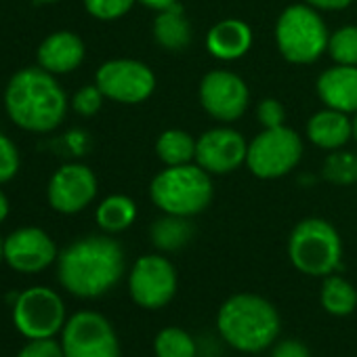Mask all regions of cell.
<instances>
[{"mask_svg": "<svg viewBox=\"0 0 357 357\" xmlns=\"http://www.w3.org/2000/svg\"><path fill=\"white\" fill-rule=\"evenodd\" d=\"M124 273L122 246L105 236H89L70 244L57 261L61 286L80 298L109 292Z\"/></svg>", "mask_w": 357, "mask_h": 357, "instance_id": "cell-1", "label": "cell"}, {"mask_svg": "<svg viewBox=\"0 0 357 357\" xmlns=\"http://www.w3.org/2000/svg\"><path fill=\"white\" fill-rule=\"evenodd\" d=\"M5 105L11 120L32 132L57 128L68 112V99L51 72L43 68L20 70L7 84Z\"/></svg>", "mask_w": 357, "mask_h": 357, "instance_id": "cell-2", "label": "cell"}, {"mask_svg": "<svg viewBox=\"0 0 357 357\" xmlns=\"http://www.w3.org/2000/svg\"><path fill=\"white\" fill-rule=\"evenodd\" d=\"M280 326L278 309L267 298L250 292L229 296L217 313V328L223 340L242 353H261L271 347Z\"/></svg>", "mask_w": 357, "mask_h": 357, "instance_id": "cell-3", "label": "cell"}, {"mask_svg": "<svg viewBox=\"0 0 357 357\" xmlns=\"http://www.w3.org/2000/svg\"><path fill=\"white\" fill-rule=\"evenodd\" d=\"M149 196L166 215L194 217L213 200L211 172H206L200 164L166 166V170L153 176Z\"/></svg>", "mask_w": 357, "mask_h": 357, "instance_id": "cell-4", "label": "cell"}, {"mask_svg": "<svg viewBox=\"0 0 357 357\" xmlns=\"http://www.w3.org/2000/svg\"><path fill=\"white\" fill-rule=\"evenodd\" d=\"M288 257L301 273L326 278L340 265L342 242L334 225L311 217L292 229L288 240Z\"/></svg>", "mask_w": 357, "mask_h": 357, "instance_id": "cell-5", "label": "cell"}, {"mask_svg": "<svg viewBox=\"0 0 357 357\" xmlns=\"http://www.w3.org/2000/svg\"><path fill=\"white\" fill-rule=\"evenodd\" d=\"M328 28L317 9L292 5L282 11L275 24V43L282 57L290 63H313L328 49Z\"/></svg>", "mask_w": 357, "mask_h": 357, "instance_id": "cell-6", "label": "cell"}, {"mask_svg": "<svg viewBox=\"0 0 357 357\" xmlns=\"http://www.w3.org/2000/svg\"><path fill=\"white\" fill-rule=\"evenodd\" d=\"M303 158V139L284 126L265 128L248 143L246 164L259 178H278L290 172Z\"/></svg>", "mask_w": 357, "mask_h": 357, "instance_id": "cell-7", "label": "cell"}, {"mask_svg": "<svg viewBox=\"0 0 357 357\" xmlns=\"http://www.w3.org/2000/svg\"><path fill=\"white\" fill-rule=\"evenodd\" d=\"M13 321L15 328L30 340L53 338L66 326V305L55 290L34 286L17 296Z\"/></svg>", "mask_w": 357, "mask_h": 357, "instance_id": "cell-8", "label": "cell"}, {"mask_svg": "<svg viewBox=\"0 0 357 357\" xmlns=\"http://www.w3.org/2000/svg\"><path fill=\"white\" fill-rule=\"evenodd\" d=\"M61 349L66 357H120L114 326L95 311H78L66 321Z\"/></svg>", "mask_w": 357, "mask_h": 357, "instance_id": "cell-9", "label": "cell"}, {"mask_svg": "<svg viewBox=\"0 0 357 357\" xmlns=\"http://www.w3.org/2000/svg\"><path fill=\"white\" fill-rule=\"evenodd\" d=\"M128 292L139 307L162 309L176 292V271L172 263L162 255L141 257L130 269Z\"/></svg>", "mask_w": 357, "mask_h": 357, "instance_id": "cell-10", "label": "cell"}, {"mask_svg": "<svg viewBox=\"0 0 357 357\" xmlns=\"http://www.w3.org/2000/svg\"><path fill=\"white\" fill-rule=\"evenodd\" d=\"M95 84L107 99L118 103H141L155 89L153 72L135 59H112L97 70Z\"/></svg>", "mask_w": 357, "mask_h": 357, "instance_id": "cell-11", "label": "cell"}, {"mask_svg": "<svg viewBox=\"0 0 357 357\" xmlns=\"http://www.w3.org/2000/svg\"><path fill=\"white\" fill-rule=\"evenodd\" d=\"M246 82L227 70H213L200 82V103L217 120L234 122L248 107Z\"/></svg>", "mask_w": 357, "mask_h": 357, "instance_id": "cell-12", "label": "cell"}, {"mask_svg": "<svg viewBox=\"0 0 357 357\" xmlns=\"http://www.w3.org/2000/svg\"><path fill=\"white\" fill-rule=\"evenodd\" d=\"M47 196L57 213H80L97 196V178L84 164H66L51 176Z\"/></svg>", "mask_w": 357, "mask_h": 357, "instance_id": "cell-13", "label": "cell"}, {"mask_svg": "<svg viewBox=\"0 0 357 357\" xmlns=\"http://www.w3.org/2000/svg\"><path fill=\"white\" fill-rule=\"evenodd\" d=\"M248 143L234 128H211L196 141V162L211 174H229L246 162Z\"/></svg>", "mask_w": 357, "mask_h": 357, "instance_id": "cell-14", "label": "cell"}, {"mask_svg": "<svg viewBox=\"0 0 357 357\" xmlns=\"http://www.w3.org/2000/svg\"><path fill=\"white\" fill-rule=\"evenodd\" d=\"M57 259V246L47 231L22 227L5 240V261L22 273H38Z\"/></svg>", "mask_w": 357, "mask_h": 357, "instance_id": "cell-15", "label": "cell"}, {"mask_svg": "<svg viewBox=\"0 0 357 357\" xmlns=\"http://www.w3.org/2000/svg\"><path fill=\"white\" fill-rule=\"evenodd\" d=\"M317 95L326 107L357 114V66H334L317 78Z\"/></svg>", "mask_w": 357, "mask_h": 357, "instance_id": "cell-16", "label": "cell"}, {"mask_svg": "<svg viewBox=\"0 0 357 357\" xmlns=\"http://www.w3.org/2000/svg\"><path fill=\"white\" fill-rule=\"evenodd\" d=\"M84 59V43L74 32H55L38 47V63L51 74H70Z\"/></svg>", "mask_w": 357, "mask_h": 357, "instance_id": "cell-17", "label": "cell"}, {"mask_svg": "<svg viewBox=\"0 0 357 357\" xmlns=\"http://www.w3.org/2000/svg\"><path fill=\"white\" fill-rule=\"evenodd\" d=\"M252 47V30L242 20H223L215 24L206 36V49L215 59L236 61Z\"/></svg>", "mask_w": 357, "mask_h": 357, "instance_id": "cell-18", "label": "cell"}, {"mask_svg": "<svg viewBox=\"0 0 357 357\" xmlns=\"http://www.w3.org/2000/svg\"><path fill=\"white\" fill-rule=\"evenodd\" d=\"M307 137L321 149H340L353 137V120L344 112L326 107L313 114L307 122Z\"/></svg>", "mask_w": 357, "mask_h": 357, "instance_id": "cell-19", "label": "cell"}, {"mask_svg": "<svg viewBox=\"0 0 357 357\" xmlns=\"http://www.w3.org/2000/svg\"><path fill=\"white\" fill-rule=\"evenodd\" d=\"M153 36L158 45L166 51H183L192 43V26L183 13V7L174 3L162 11H158V17L153 22Z\"/></svg>", "mask_w": 357, "mask_h": 357, "instance_id": "cell-20", "label": "cell"}, {"mask_svg": "<svg viewBox=\"0 0 357 357\" xmlns=\"http://www.w3.org/2000/svg\"><path fill=\"white\" fill-rule=\"evenodd\" d=\"M192 236H194V225L190 223V217H176L166 213L149 229V238L153 246L164 252H174L178 248H183L192 240Z\"/></svg>", "mask_w": 357, "mask_h": 357, "instance_id": "cell-21", "label": "cell"}, {"mask_svg": "<svg viewBox=\"0 0 357 357\" xmlns=\"http://www.w3.org/2000/svg\"><path fill=\"white\" fill-rule=\"evenodd\" d=\"M155 153L166 166H183L196 160V141L190 132L170 128L155 141Z\"/></svg>", "mask_w": 357, "mask_h": 357, "instance_id": "cell-22", "label": "cell"}, {"mask_svg": "<svg viewBox=\"0 0 357 357\" xmlns=\"http://www.w3.org/2000/svg\"><path fill=\"white\" fill-rule=\"evenodd\" d=\"M321 307L334 317H347L357 307V290L340 275H326L319 292Z\"/></svg>", "mask_w": 357, "mask_h": 357, "instance_id": "cell-23", "label": "cell"}, {"mask_svg": "<svg viewBox=\"0 0 357 357\" xmlns=\"http://www.w3.org/2000/svg\"><path fill=\"white\" fill-rule=\"evenodd\" d=\"M97 225L107 234L124 231L137 219V206L128 196H109L97 206Z\"/></svg>", "mask_w": 357, "mask_h": 357, "instance_id": "cell-24", "label": "cell"}, {"mask_svg": "<svg viewBox=\"0 0 357 357\" xmlns=\"http://www.w3.org/2000/svg\"><path fill=\"white\" fill-rule=\"evenodd\" d=\"M155 357H196L198 347L192 334L178 326L162 328L153 340Z\"/></svg>", "mask_w": 357, "mask_h": 357, "instance_id": "cell-25", "label": "cell"}, {"mask_svg": "<svg viewBox=\"0 0 357 357\" xmlns=\"http://www.w3.org/2000/svg\"><path fill=\"white\" fill-rule=\"evenodd\" d=\"M321 174L326 181L338 188H349L357 183V153L334 149L321 166Z\"/></svg>", "mask_w": 357, "mask_h": 357, "instance_id": "cell-26", "label": "cell"}, {"mask_svg": "<svg viewBox=\"0 0 357 357\" xmlns=\"http://www.w3.org/2000/svg\"><path fill=\"white\" fill-rule=\"evenodd\" d=\"M328 53L338 66H357V26H344L330 34Z\"/></svg>", "mask_w": 357, "mask_h": 357, "instance_id": "cell-27", "label": "cell"}, {"mask_svg": "<svg viewBox=\"0 0 357 357\" xmlns=\"http://www.w3.org/2000/svg\"><path fill=\"white\" fill-rule=\"evenodd\" d=\"M135 5V0H84L86 11L101 22H114L126 15Z\"/></svg>", "mask_w": 357, "mask_h": 357, "instance_id": "cell-28", "label": "cell"}, {"mask_svg": "<svg viewBox=\"0 0 357 357\" xmlns=\"http://www.w3.org/2000/svg\"><path fill=\"white\" fill-rule=\"evenodd\" d=\"M103 93L97 84H91V86H82L74 99H72V107L80 114V116H93L101 109V103H103Z\"/></svg>", "mask_w": 357, "mask_h": 357, "instance_id": "cell-29", "label": "cell"}, {"mask_svg": "<svg viewBox=\"0 0 357 357\" xmlns=\"http://www.w3.org/2000/svg\"><path fill=\"white\" fill-rule=\"evenodd\" d=\"M20 170V153L17 147L0 132V183L13 178Z\"/></svg>", "mask_w": 357, "mask_h": 357, "instance_id": "cell-30", "label": "cell"}, {"mask_svg": "<svg viewBox=\"0 0 357 357\" xmlns=\"http://www.w3.org/2000/svg\"><path fill=\"white\" fill-rule=\"evenodd\" d=\"M257 116H259V122L263 124V128H278V126H284V120H286V109L284 105L278 101V99H263L257 107Z\"/></svg>", "mask_w": 357, "mask_h": 357, "instance_id": "cell-31", "label": "cell"}, {"mask_svg": "<svg viewBox=\"0 0 357 357\" xmlns=\"http://www.w3.org/2000/svg\"><path fill=\"white\" fill-rule=\"evenodd\" d=\"M17 357H66L63 349L57 340L53 338H34L32 342H28Z\"/></svg>", "mask_w": 357, "mask_h": 357, "instance_id": "cell-32", "label": "cell"}, {"mask_svg": "<svg viewBox=\"0 0 357 357\" xmlns=\"http://www.w3.org/2000/svg\"><path fill=\"white\" fill-rule=\"evenodd\" d=\"M271 357H311V353H309L305 342L288 338V340H282L273 347Z\"/></svg>", "mask_w": 357, "mask_h": 357, "instance_id": "cell-33", "label": "cell"}, {"mask_svg": "<svg viewBox=\"0 0 357 357\" xmlns=\"http://www.w3.org/2000/svg\"><path fill=\"white\" fill-rule=\"evenodd\" d=\"M305 3L313 9H321V11H340L347 9L353 0H305Z\"/></svg>", "mask_w": 357, "mask_h": 357, "instance_id": "cell-34", "label": "cell"}, {"mask_svg": "<svg viewBox=\"0 0 357 357\" xmlns=\"http://www.w3.org/2000/svg\"><path fill=\"white\" fill-rule=\"evenodd\" d=\"M141 5H145L147 9H155V11H162L170 5H174L176 0H139Z\"/></svg>", "mask_w": 357, "mask_h": 357, "instance_id": "cell-35", "label": "cell"}, {"mask_svg": "<svg viewBox=\"0 0 357 357\" xmlns=\"http://www.w3.org/2000/svg\"><path fill=\"white\" fill-rule=\"evenodd\" d=\"M7 215H9V200L3 192H0V223L7 219Z\"/></svg>", "mask_w": 357, "mask_h": 357, "instance_id": "cell-36", "label": "cell"}, {"mask_svg": "<svg viewBox=\"0 0 357 357\" xmlns=\"http://www.w3.org/2000/svg\"><path fill=\"white\" fill-rule=\"evenodd\" d=\"M3 259H5V242L0 240V261H3Z\"/></svg>", "mask_w": 357, "mask_h": 357, "instance_id": "cell-37", "label": "cell"}, {"mask_svg": "<svg viewBox=\"0 0 357 357\" xmlns=\"http://www.w3.org/2000/svg\"><path fill=\"white\" fill-rule=\"evenodd\" d=\"M353 137L357 141V114H355V120H353Z\"/></svg>", "mask_w": 357, "mask_h": 357, "instance_id": "cell-38", "label": "cell"}, {"mask_svg": "<svg viewBox=\"0 0 357 357\" xmlns=\"http://www.w3.org/2000/svg\"><path fill=\"white\" fill-rule=\"evenodd\" d=\"M36 3H40V5H49V3H57V0H36Z\"/></svg>", "mask_w": 357, "mask_h": 357, "instance_id": "cell-39", "label": "cell"}]
</instances>
